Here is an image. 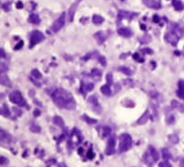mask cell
Segmentation results:
<instances>
[{
    "instance_id": "1",
    "label": "cell",
    "mask_w": 184,
    "mask_h": 167,
    "mask_svg": "<svg viewBox=\"0 0 184 167\" xmlns=\"http://www.w3.org/2000/svg\"><path fill=\"white\" fill-rule=\"evenodd\" d=\"M53 102L56 106L60 108H66V110H75L76 108V102L73 99V95L66 89L56 88L54 92L51 94Z\"/></svg>"
},
{
    "instance_id": "2",
    "label": "cell",
    "mask_w": 184,
    "mask_h": 167,
    "mask_svg": "<svg viewBox=\"0 0 184 167\" xmlns=\"http://www.w3.org/2000/svg\"><path fill=\"white\" fill-rule=\"evenodd\" d=\"M158 159H159L158 151L153 146H149L147 148L146 152L144 154V161H145V164L148 167H153L156 164V161H158Z\"/></svg>"
},
{
    "instance_id": "3",
    "label": "cell",
    "mask_w": 184,
    "mask_h": 167,
    "mask_svg": "<svg viewBox=\"0 0 184 167\" xmlns=\"http://www.w3.org/2000/svg\"><path fill=\"white\" fill-rule=\"evenodd\" d=\"M132 146V138L128 133H122L119 138V154H122L124 151L129 150Z\"/></svg>"
},
{
    "instance_id": "4",
    "label": "cell",
    "mask_w": 184,
    "mask_h": 167,
    "mask_svg": "<svg viewBox=\"0 0 184 167\" xmlns=\"http://www.w3.org/2000/svg\"><path fill=\"white\" fill-rule=\"evenodd\" d=\"M9 99L11 103L18 105V106H27L26 101H25V98L23 97L22 93L18 92V90H15V92L11 93L9 95Z\"/></svg>"
},
{
    "instance_id": "5",
    "label": "cell",
    "mask_w": 184,
    "mask_h": 167,
    "mask_svg": "<svg viewBox=\"0 0 184 167\" xmlns=\"http://www.w3.org/2000/svg\"><path fill=\"white\" fill-rule=\"evenodd\" d=\"M44 40V35L42 32L40 31H33L31 34V40H30V48H33L37 44V43L42 42Z\"/></svg>"
},
{
    "instance_id": "6",
    "label": "cell",
    "mask_w": 184,
    "mask_h": 167,
    "mask_svg": "<svg viewBox=\"0 0 184 167\" xmlns=\"http://www.w3.org/2000/svg\"><path fill=\"white\" fill-rule=\"evenodd\" d=\"M82 141V133L77 130V129H73L71 134H70V141L69 144H80Z\"/></svg>"
},
{
    "instance_id": "7",
    "label": "cell",
    "mask_w": 184,
    "mask_h": 167,
    "mask_svg": "<svg viewBox=\"0 0 184 167\" xmlns=\"http://www.w3.org/2000/svg\"><path fill=\"white\" fill-rule=\"evenodd\" d=\"M88 104L94 112H96V113H101L102 108H101V106H99V103H98V101H97V97H96V96H90V97H89Z\"/></svg>"
},
{
    "instance_id": "8",
    "label": "cell",
    "mask_w": 184,
    "mask_h": 167,
    "mask_svg": "<svg viewBox=\"0 0 184 167\" xmlns=\"http://www.w3.org/2000/svg\"><path fill=\"white\" fill-rule=\"evenodd\" d=\"M65 16H66V15L62 14V15L54 22V24L52 25V32L56 33V32H59V31L65 26Z\"/></svg>"
},
{
    "instance_id": "9",
    "label": "cell",
    "mask_w": 184,
    "mask_h": 167,
    "mask_svg": "<svg viewBox=\"0 0 184 167\" xmlns=\"http://www.w3.org/2000/svg\"><path fill=\"white\" fill-rule=\"evenodd\" d=\"M106 155H113L115 152V137L112 136L111 138L107 141V146H106L105 149Z\"/></svg>"
},
{
    "instance_id": "10",
    "label": "cell",
    "mask_w": 184,
    "mask_h": 167,
    "mask_svg": "<svg viewBox=\"0 0 184 167\" xmlns=\"http://www.w3.org/2000/svg\"><path fill=\"white\" fill-rule=\"evenodd\" d=\"M178 35L175 33H173V32H171V31H168L167 33L165 34V40L167 41L168 43H171V44H173V45H176L178 44Z\"/></svg>"
},
{
    "instance_id": "11",
    "label": "cell",
    "mask_w": 184,
    "mask_h": 167,
    "mask_svg": "<svg viewBox=\"0 0 184 167\" xmlns=\"http://www.w3.org/2000/svg\"><path fill=\"white\" fill-rule=\"evenodd\" d=\"M94 88V84L88 81H82V87H80V92L82 95H86L88 92H90Z\"/></svg>"
},
{
    "instance_id": "12",
    "label": "cell",
    "mask_w": 184,
    "mask_h": 167,
    "mask_svg": "<svg viewBox=\"0 0 184 167\" xmlns=\"http://www.w3.org/2000/svg\"><path fill=\"white\" fill-rule=\"evenodd\" d=\"M142 2L149 8H153V9H159L161 8V2L157 1V0H142Z\"/></svg>"
},
{
    "instance_id": "13",
    "label": "cell",
    "mask_w": 184,
    "mask_h": 167,
    "mask_svg": "<svg viewBox=\"0 0 184 167\" xmlns=\"http://www.w3.org/2000/svg\"><path fill=\"white\" fill-rule=\"evenodd\" d=\"M0 137H1V144H9L13 140L11 136L8 132L5 131V130H2V129L0 130Z\"/></svg>"
},
{
    "instance_id": "14",
    "label": "cell",
    "mask_w": 184,
    "mask_h": 167,
    "mask_svg": "<svg viewBox=\"0 0 184 167\" xmlns=\"http://www.w3.org/2000/svg\"><path fill=\"white\" fill-rule=\"evenodd\" d=\"M99 136H101V138L102 139H104V138H107L110 137L112 134V129L110 128V127H107V125H104V127H102V129H101V131H99Z\"/></svg>"
},
{
    "instance_id": "15",
    "label": "cell",
    "mask_w": 184,
    "mask_h": 167,
    "mask_svg": "<svg viewBox=\"0 0 184 167\" xmlns=\"http://www.w3.org/2000/svg\"><path fill=\"white\" fill-rule=\"evenodd\" d=\"M118 34L122 37H130L132 36V32L130 28H127V27H121L118 30Z\"/></svg>"
},
{
    "instance_id": "16",
    "label": "cell",
    "mask_w": 184,
    "mask_h": 167,
    "mask_svg": "<svg viewBox=\"0 0 184 167\" xmlns=\"http://www.w3.org/2000/svg\"><path fill=\"white\" fill-rule=\"evenodd\" d=\"M149 119H150V111H146L145 113L141 115V118L137 121V124H139V125L145 124V123H147V121L149 120Z\"/></svg>"
},
{
    "instance_id": "17",
    "label": "cell",
    "mask_w": 184,
    "mask_h": 167,
    "mask_svg": "<svg viewBox=\"0 0 184 167\" xmlns=\"http://www.w3.org/2000/svg\"><path fill=\"white\" fill-rule=\"evenodd\" d=\"M1 85L6 86V87H11V82L5 72H1Z\"/></svg>"
},
{
    "instance_id": "18",
    "label": "cell",
    "mask_w": 184,
    "mask_h": 167,
    "mask_svg": "<svg viewBox=\"0 0 184 167\" xmlns=\"http://www.w3.org/2000/svg\"><path fill=\"white\" fill-rule=\"evenodd\" d=\"M94 36H95V39L97 40V42H98L99 44H102V43L106 40V37H107V35L104 34V32H98V33H96Z\"/></svg>"
},
{
    "instance_id": "19",
    "label": "cell",
    "mask_w": 184,
    "mask_h": 167,
    "mask_svg": "<svg viewBox=\"0 0 184 167\" xmlns=\"http://www.w3.org/2000/svg\"><path fill=\"white\" fill-rule=\"evenodd\" d=\"M178 96L180 97V98H183L184 99V80H180V81H178Z\"/></svg>"
},
{
    "instance_id": "20",
    "label": "cell",
    "mask_w": 184,
    "mask_h": 167,
    "mask_svg": "<svg viewBox=\"0 0 184 167\" xmlns=\"http://www.w3.org/2000/svg\"><path fill=\"white\" fill-rule=\"evenodd\" d=\"M28 22L32 24H40L41 22V18L37 14H31L30 17H28Z\"/></svg>"
},
{
    "instance_id": "21",
    "label": "cell",
    "mask_w": 184,
    "mask_h": 167,
    "mask_svg": "<svg viewBox=\"0 0 184 167\" xmlns=\"http://www.w3.org/2000/svg\"><path fill=\"white\" fill-rule=\"evenodd\" d=\"M161 156H163V159H164V161H168L171 159L172 154L169 152V150H168L167 148H163V149H161Z\"/></svg>"
},
{
    "instance_id": "22",
    "label": "cell",
    "mask_w": 184,
    "mask_h": 167,
    "mask_svg": "<svg viewBox=\"0 0 184 167\" xmlns=\"http://www.w3.org/2000/svg\"><path fill=\"white\" fill-rule=\"evenodd\" d=\"M101 93H102L103 95L105 96H111L112 95V90H111V87L109 85H104L101 87Z\"/></svg>"
},
{
    "instance_id": "23",
    "label": "cell",
    "mask_w": 184,
    "mask_h": 167,
    "mask_svg": "<svg viewBox=\"0 0 184 167\" xmlns=\"http://www.w3.org/2000/svg\"><path fill=\"white\" fill-rule=\"evenodd\" d=\"M133 16H135L133 13H129V11H124V10H121L119 13V18L120 19H122V18H132Z\"/></svg>"
},
{
    "instance_id": "24",
    "label": "cell",
    "mask_w": 184,
    "mask_h": 167,
    "mask_svg": "<svg viewBox=\"0 0 184 167\" xmlns=\"http://www.w3.org/2000/svg\"><path fill=\"white\" fill-rule=\"evenodd\" d=\"M92 20H93V23L95 24V25H101V24L104 23V18H103L102 16H99V15H97V14L93 16Z\"/></svg>"
},
{
    "instance_id": "25",
    "label": "cell",
    "mask_w": 184,
    "mask_h": 167,
    "mask_svg": "<svg viewBox=\"0 0 184 167\" xmlns=\"http://www.w3.org/2000/svg\"><path fill=\"white\" fill-rule=\"evenodd\" d=\"M0 113H1V115H2V116L9 118V116H10V110H9V107H8L6 104H3L2 106H1V111H0Z\"/></svg>"
},
{
    "instance_id": "26",
    "label": "cell",
    "mask_w": 184,
    "mask_h": 167,
    "mask_svg": "<svg viewBox=\"0 0 184 167\" xmlns=\"http://www.w3.org/2000/svg\"><path fill=\"white\" fill-rule=\"evenodd\" d=\"M173 7H174V9L178 10V11H182V10L184 9V5L180 0H174V1H173Z\"/></svg>"
},
{
    "instance_id": "27",
    "label": "cell",
    "mask_w": 184,
    "mask_h": 167,
    "mask_svg": "<svg viewBox=\"0 0 184 167\" xmlns=\"http://www.w3.org/2000/svg\"><path fill=\"white\" fill-rule=\"evenodd\" d=\"M90 76H92L93 78H95L96 80H99L101 77H102V71L98 70V69H93L92 72H90Z\"/></svg>"
},
{
    "instance_id": "28",
    "label": "cell",
    "mask_w": 184,
    "mask_h": 167,
    "mask_svg": "<svg viewBox=\"0 0 184 167\" xmlns=\"http://www.w3.org/2000/svg\"><path fill=\"white\" fill-rule=\"evenodd\" d=\"M53 121H54V123H56V125H59L60 128H62V129L65 128V121L62 120V118H61V116H59V115L54 116Z\"/></svg>"
},
{
    "instance_id": "29",
    "label": "cell",
    "mask_w": 184,
    "mask_h": 167,
    "mask_svg": "<svg viewBox=\"0 0 184 167\" xmlns=\"http://www.w3.org/2000/svg\"><path fill=\"white\" fill-rule=\"evenodd\" d=\"M31 78H32V79H37V80H39V79L42 78V73H41V72L37 70V69H33V70H32V72H31Z\"/></svg>"
},
{
    "instance_id": "30",
    "label": "cell",
    "mask_w": 184,
    "mask_h": 167,
    "mask_svg": "<svg viewBox=\"0 0 184 167\" xmlns=\"http://www.w3.org/2000/svg\"><path fill=\"white\" fill-rule=\"evenodd\" d=\"M82 119L84 120V121L87 122L88 124H96V123H97V120H96V119H90V118L88 116V115H86V114H85V115H82Z\"/></svg>"
},
{
    "instance_id": "31",
    "label": "cell",
    "mask_w": 184,
    "mask_h": 167,
    "mask_svg": "<svg viewBox=\"0 0 184 167\" xmlns=\"http://www.w3.org/2000/svg\"><path fill=\"white\" fill-rule=\"evenodd\" d=\"M119 71H122L127 76H131L132 73H133V71H132L131 69L127 68V67H120V68H119Z\"/></svg>"
},
{
    "instance_id": "32",
    "label": "cell",
    "mask_w": 184,
    "mask_h": 167,
    "mask_svg": "<svg viewBox=\"0 0 184 167\" xmlns=\"http://www.w3.org/2000/svg\"><path fill=\"white\" fill-rule=\"evenodd\" d=\"M30 130L32 132H40V131H41V128H40V127L36 124V123H35V122H31Z\"/></svg>"
},
{
    "instance_id": "33",
    "label": "cell",
    "mask_w": 184,
    "mask_h": 167,
    "mask_svg": "<svg viewBox=\"0 0 184 167\" xmlns=\"http://www.w3.org/2000/svg\"><path fill=\"white\" fill-rule=\"evenodd\" d=\"M76 8H77V3H73V6L70 7V9H69V22H73V13H75V10H76Z\"/></svg>"
},
{
    "instance_id": "34",
    "label": "cell",
    "mask_w": 184,
    "mask_h": 167,
    "mask_svg": "<svg viewBox=\"0 0 184 167\" xmlns=\"http://www.w3.org/2000/svg\"><path fill=\"white\" fill-rule=\"evenodd\" d=\"M168 139H169V142H171V144H178V137L176 134H171Z\"/></svg>"
},
{
    "instance_id": "35",
    "label": "cell",
    "mask_w": 184,
    "mask_h": 167,
    "mask_svg": "<svg viewBox=\"0 0 184 167\" xmlns=\"http://www.w3.org/2000/svg\"><path fill=\"white\" fill-rule=\"evenodd\" d=\"M133 59L136 60V61H138V62H144V61H145V60H144V58H141V56H139L138 53H135V54H133Z\"/></svg>"
},
{
    "instance_id": "36",
    "label": "cell",
    "mask_w": 184,
    "mask_h": 167,
    "mask_svg": "<svg viewBox=\"0 0 184 167\" xmlns=\"http://www.w3.org/2000/svg\"><path fill=\"white\" fill-rule=\"evenodd\" d=\"M174 121H175L174 115H168L167 118H166V122H167L168 124H172V123H174Z\"/></svg>"
},
{
    "instance_id": "37",
    "label": "cell",
    "mask_w": 184,
    "mask_h": 167,
    "mask_svg": "<svg viewBox=\"0 0 184 167\" xmlns=\"http://www.w3.org/2000/svg\"><path fill=\"white\" fill-rule=\"evenodd\" d=\"M124 85H127V86H129V87H132V86L135 85V84H133V81H132L131 79H125L124 81Z\"/></svg>"
},
{
    "instance_id": "38",
    "label": "cell",
    "mask_w": 184,
    "mask_h": 167,
    "mask_svg": "<svg viewBox=\"0 0 184 167\" xmlns=\"http://www.w3.org/2000/svg\"><path fill=\"white\" fill-rule=\"evenodd\" d=\"M87 157H88V159H93V158L95 157V154H94V151H93V149H89V150H88Z\"/></svg>"
},
{
    "instance_id": "39",
    "label": "cell",
    "mask_w": 184,
    "mask_h": 167,
    "mask_svg": "<svg viewBox=\"0 0 184 167\" xmlns=\"http://www.w3.org/2000/svg\"><path fill=\"white\" fill-rule=\"evenodd\" d=\"M98 61H99V63H101L102 66H104V67L106 66V60H105V58H104V56H98Z\"/></svg>"
},
{
    "instance_id": "40",
    "label": "cell",
    "mask_w": 184,
    "mask_h": 167,
    "mask_svg": "<svg viewBox=\"0 0 184 167\" xmlns=\"http://www.w3.org/2000/svg\"><path fill=\"white\" fill-rule=\"evenodd\" d=\"M149 40H150V36H149V35H145L141 39V41H140V42H141V43H148V42H149Z\"/></svg>"
},
{
    "instance_id": "41",
    "label": "cell",
    "mask_w": 184,
    "mask_h": 167,
    "mask_svg": "<svg viewBox=\"0 0 184 167\" xmlns=\"http://www.w3.org/2000/svg\"><path fill=\"white\" fill-rule=\"evenodd\" d=\"M159 167H171V164H169V161H164L163 163H161V164H159Z\"/></svg>"
},
{
    "instance_id": "42",
    "label": "cell",
    "mask_w": 184,
    "mask_h": 167,
    "mask_svg": "<svg viewBox=\"0 0 184 167\" xmlns=\"http://www.w3.org/2000/svg\"><path fill=\"white\" fill-rule=\"evenodd\" d=\"M23 45H24V42H23V41H22V40H20L19 42H18V44H17V45L15 46L14 49H15V50H16V51H17V50H19L20 48H23Z\"/></svg>"
},
{
    "instance_id": "43",
    "label": "cell",
    "mask_w": 184,
    "mask_h": 167,
    "mask_svg": "<svg viewBox=\"0 0 184 167\" xmlns=\"http://www.w3.org/2000/svg\"><path fill=\"white\" fill-rule=\"evenodd\" d=\"M13 111L15 112V113H16V116H20V115L23 114V113H22V111H20V110H18L17 107H14V108H13Z\"/></svg>"
},
{
    "instance_id": "44",
    "label": "cell",
    "mask_w": 184,
    "mask_h": 167,
    "mask_svg": "<svg viewBox=\"0 0 184 167\" xmlns=\"http://www.w3.org/2000/svg\"><path fill=\"white\" fill-rule=\"evenodd\" d=\"M106 80H107L109 84H112V82H113V78H112L111 73H107V76H106Z\"/></svg>"
},
{
    "instance_id": "45",
    "label": "cell",
    "mask_w": 184,
    "mask_h": 167,
    "mask_svg": "<svg viewBox=\"0 0 184 167\" xmlns=\"http://www.w3.org/2000/svg\"><path fill=\"white\" fill-rule=\"evenodd\" d=\"M7 163H8V161H7V158L1 156V158H0V164H1V165H6Z\"/></svg>"
},
{
    "instance_id": "46",
    "label": "cell",
    "mask_w": 184,
    "mask_h": 167,
    "mask_svg": "<svg viewBox=\"0 0 184 167\" xmlns=\"http://www.w3.org/2000/svg\"><path fill=\"white\" fill-rule=\"evenodd\" d=\"M8 5H9V3H3V5H2V8L6 10V11H8V10H9V6H8Z\"/></svg>"
},
{
    "instance_id": "47",
    "label": "cell",
    "mask_w": 184,
    "mask_h": 167,
    "mask_svg": "<svg viewBox=\"0 0 184 167\" xmlns=\"http://www.w3.org/2000/svg\"><path fill=\"white\" fill-rule=\"evenodd\" d=\"M142 51H144V52H145V53H148V54H153V53H154V52H153V51H151L150 49H144V50H142Z\"/></svg>"
},
{
    "instance_id": "48",
    "label": "cell",
    "mask_w": 184,
    "mask_h": 167,
    "mask_svg": "<svg viewBox=\"0 0 184 167\" xmlns=\"http://www.w3.org/2000/svg\"><path fill=\"white\" fill-rule=\"evenodd\" d=\"M153 20H154V23H159V17L155 15V16L153 17Z\"/></svg>"
},
{
    "instance_id": "49",
    "label": "cell",
    "mask_w": 184,
    "mask_h": 167,
    "mask_svg": "<svg viewBox=\"0 0 184 167\" xmlns=\"http://www.w3.org/2000/svg\"><path fill=\"white\" fill-rule=\"evenodd\" d=\"M0 56H1V59H3V58L6 56V54H5V51H3L2 49L0 50Z\"/></svg>"
},
{
    "instance_id": "50",
    "label": "cell",
    "mask_w": 184,
    "mask_h": 167,
    "mask_svg": "<svg viewBox=\"0 0 184 167\" xmlns=\"http://www.w3.org/2000/svg\"><path fill=\"white\" fill-rule=\"evenodd\" d=\"M40 114H41V111H40V110H35V111H34V116H39Z\"/></svg>"
},
{
    "instance_id": "51",
    "label": "cell",
    "mask_w": 184,
    "mask_h": 167,
    "mask_svg": "<svg viewBox=\"0 0 184 167\" xmlns=\"http://www.w3.org/2000/svg\"><path fill=\"white\" fill-rule=\"evenodd\" d=\"M17 8H18V9H19V8H23V2H20V1H18V2H17Z\"/></svg>"
},
{
    "instance_id": "52",
    "label": "cell",
    "mask_w": 184,
    "mask_h": 167,
    "mask_svg": "<svg viewBox=\"0 0 184 167\" xmlns=\"http://www.w3.org/2000/svg\"><path fill=\"white\" fill-rule=\"evenodd\" d=\"M180 166H181V167H184V158L181 161V163H180Z\"/></svg>"
},
{
    "instance_id": "53",
    "label": "cell",
    "mask_w": 184,
    "mask_h": 167,
    "mask_svg": "<svg viewBox=\"0 0 184 167\" xmlns=\"http://www.w3.org/2000/svg\"><path fill=\"white\" fill-rule=\"evenodd\" d=\"M60 167H67V166H63V165H60Z\"/></svg>"
}]
</instances>
